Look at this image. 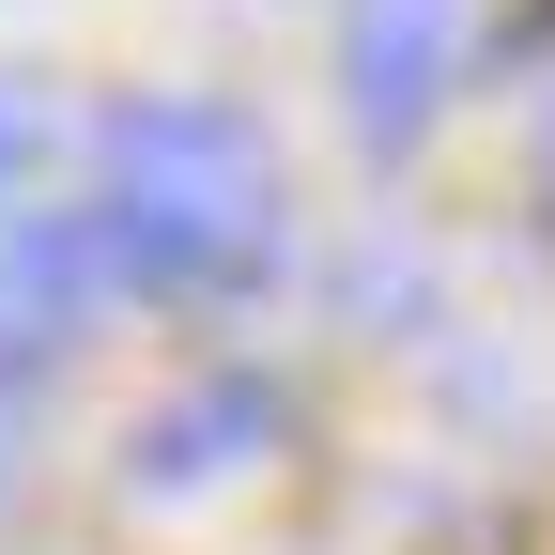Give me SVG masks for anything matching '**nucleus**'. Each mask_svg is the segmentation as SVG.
Listing matches in <instances>:
<instances>
[{
	"label": "nucleus",
	"mask_w": 555,
	"mask_h": 555,
	"mask_svg": "<svg viewBox=\"0 0 555 555\" xmlns=\"http://www.w3.org/2000/svg\"><path fill=\"white\" fill-rule=\"evenodd\" d=\"M262 433H278V386H247V371L185 386V401H155V416H139V494H201V478L262 463Z\"/></svg>",
	"instance_id": "3"
},
{
	"label": "nucleus",
	"mask_w": 555,
	"mask_h": 555,
	"mask_svg": "<svg viewBox=\"0 0 555 555\" xmlns=\"http://www.w3.org/2000/svg\"><path fill=\"white\" fill-rule=\"evenodd\" d=\"M16 155H31V108H16V93H0V170H16Z\"/></svg>",
	"instance_id": "4"
},
{
	"label": "nucleus",
	"mask_w": 555,
	"mask_h": 555,
	"mask_svg": "<svg viewBox=\"0 0 555 555\" xmlns=\"http://www.w3.org/2000/svg\"><path fill=\"white\" fill-rule=\"evenodd\" d=\"M108 262L139 278V294H247V278H278V155L262 124L217 108V93H139L108 108Z\"/></svg>",
	"instance_id": "1"
},
{
	"label": "nucleus",
	"mask_w": 555,
	"mask_h": 555,
	"mask_svg": "<svg viewBox=\"0 0 555 555\" xmlns=\"http://www.w3.org/2000/svg\"><path fill=\"white\" fill-rule=\"evenodd\" d=\"M463 47H478V0H339V93H356V139L401 155V139L448 108Z\"/></svg>",
	"instance_id": "2"
}]
</instances>
